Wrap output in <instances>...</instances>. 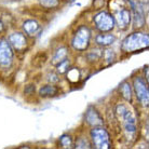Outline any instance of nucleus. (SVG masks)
Masks as SVG:
<instances>
[{"mask_svg":"<svg viewBox=\"0 0 149 149\" xmlns=\"http://www.w3.org/2000/svg\"><path fill=\"white\" fill-rule=\"evenodd\" d=\"M149 45L148 35L144 33H134L127 36L122 41V50L127 52H134L137 50L147 48Z\"/></svg>","mask_w":149,"mask_h":149,"instance_id":"f257e3e1","label":"nucleus"},{"mask_svg":"<svg viewBox=\"0 0 149 149\" xmlns=\"http://www.w3.org/2000/svg\"><path fill=\"white\" fill-rule=\"evenodd\" d=\"M116 112L119 117V119L121 120V123H122L124 130L127 131V133L134 134L136 132L137 125H136V118L133 115V112L131 111L125 105H119L117 107Z\"/></svg>","mask_w":149,"mask_h":149,"instance_id":"f03ea898","label":"nucleus"},{"mask_svg":"<svg viewBox=\"0 0 149 149\" xmlns=\"http://www.w3.org/2000/svg\"><path fill=\"white\" fill-rule=\"evenodd\" d=\"M91 39V31L86 26H80L72 37L71 45L77 51H84L88 49Z\"/></svg>","mask_w":149,"mask_h":149,"instance_id":"7ed1b4c3","label":"nucleus"},{"mask_svg":"<svg viewBox=\"0 0 149 149\" xmlns=\"http://www.w3.org/2000/svg\"><path fill=\"white\" fill-rule=\"evenodd\" d=\"M91 139L93 142L95 148L98 149H107L110 147V137L108 132L104 127H94L91 131Z\"/></svg>","mask_w":149,"mask_h":149,"instance_id":"20e7f679","label":"nucleus"},{"mask_svg":"<svg viewBox=\"0 0 149 149\" xmlns=\"http://www.w3.org/2000/svg\"><path fill=\"white\" fill-rule=\"evenodd\" d=\"M94 23H95V26L97 29L100 31H103V33L112 30L116 25L113 16L106 11H102L100 13H97L94 16Z\"/></svg>","mask_w":149,"mask_h":149,"instance_id":"39448f33","label":"nucleus"},{"mask_svg":"<svg viewBox=\"0 0 149 149\" xmlns=\"http://www.w3.org/2000/svg\"><path fill=\"white\" fill-rule=\"evenodd\" d=\"M14 53L11 45L6 39H0V66L8 68L13 62Z\"/></svg>","mask_w":149,"mask_h":149,"instance_id":"423d86ee","label":"nucleus"},{"mask_svg":"<svg viewBox=\"0 0 149 149\" xmlns=\"http://www.w3.org/2000/svg\"><path fill=\"white\" fill-rule=\"evenodd\" d=\"M134 91H135V93H136L137 98L139 100V102H141L144 106H148V103H149L148 86H147V82H145V80L142 79L141 77L135 78Z\"/></svg>","mask_w":149,"mask_h":149,"instance_id":"0eeeda50","label":"nucleus"},{"mask_svg":"<svg viewBox=\"0 0 149 149\" xmlns=\"http://www.w3.org/2000/svg\"><path fill=\"white\" fill-rule=\"evenodd\" d=\"M113 19H115V24H117V26L121 29H125L130 25L132 14L130 10H127L125 8H121L119 11H117Z\"/></svg>","mask_w":149,"mask_h":149,"instance_id":"6e6552de","label":"nucleus"},{"mask_svg":"<svg viewBox=\"0 0 149 149\" xmlns=\"http://www.w3.org/2000/svg\"><path fill=\"white\" fill-rule=\"evenodd\" d=\"M8 41L11 45L12 48H14L17 51H22L27 45L26 37L22 33H12L8 38Z\"/></svg>","mask_w":149,"mask_h":149,"instance_id":"1a4fd4ad","label":"nucleus"},{"mask_svg":"<svg viewBox=\"0 0 149 149\" xmlns=\"http://www.w3.org/2000/svg\"><path fill=\"white\" fill-rule=\"evenodd\" d=\"M131 6L133 9V22H134L135 27H142L145 24V15L143 12L142 7L138 3H135L133 1H131Z\"/></svg>","mask_w":149,"mask_h":149,"instance_id":"9d476101","label":"nucleus"},{"mask_svg":"<svg viewBox=\"0 0 149 149\" xmlns=\"http://www.w3.org/2000/svg\"><path fill=\"white\" fill-rule=\"evenodd\" d=\"M86 121L92 127H100L103 124V119L98 111L93 107H90L86 112Z\"/></svg>","mask_w":149,"mask_h":149,"instance_id":"9b49d317","label":"nucleus"},{"mask_svg":"<svg viewBox=\"0 0 149 149\" xmlns=\"http://www.w3.org/2000/svg\"><path fill=\"white\" fill-rule=\"evenodd\" d=\"M23 28H24L26 34H28L29 36H34L40 30V25L34 19H28L26 22H24Z\"/></svg>","mask_w":149,"mask_h":149,"instance_id":"f8f14e48","label":"nucleus"},{"mask_svg":"<svg viewBox=\"0 0 149 149\" xmlns=\"http://www.w3.org/2000/svg\"><path fill=\"white\" fill-rule=\"evenodd\" d=\"M58 93H60V89L53 84L45 86L39 90V95L41 97H52L57 95Z\"/></svg>","mask_w":149,"mask_h":149,"instance_id":"ddd939ff","label":"nucleus"},{"mask_svg":"<svg viewBox=\"0 0 149 149\" xmlns=\"http://www.w3.org/2000/svg\"><path fill=\"white\" fill-rule=\"evenodd\" d=\"M116 40V37L111 34H101L96 37L97 45L102 47H107V45H112Z\"/></svg>","mask_w":149,"mask_h":149,"instance_id":"4468645a","label":"nucleus"},{"mask_svg":"<svg viewBox=\"0 0 149 149\" xmlns=\"http://www.w3.org/2000/svg\"><path fill=\"white\" fill-rule=\"evenodd\" d=\"M66 58H67V50H66V48H60L55 52L54 56H53L52 63L54 64V65H57L58 63L63 62V61L66 60Z\"/></svg>","mask_w":149,"mask_h":149,"instance_id":"2eb2a0df","label":"nucleus"},{"mask_svg":"<svg viewBox=\"0 0 149 149\" xmlns=\"http://www.w3.org/2000/svg\"><path fill=\"white\" fill-rule=\"evenodd\" d=\"M119 91L124 100H127V101L132 100V90H131V86L127 82H123L122 84L120 86Z\"/></svg>","mask_w":149,"mask_h":149,"instance_id":"dca6fc26","label":"nucleus"},{"mask_svg":"<svg viewBox=\"0 0 149 149\" xmlns=\"http://www.w3.org/2000/svg\"><path fill=\"white\" fill-rule=\"evenodd\" d=\"M60 143L62 147H64V148H70L72 146V138L69 135H63L60 138Z\"/></svg>","mask_w":149,"mask_h":149,"instance_id":"f3484780","label":"nucleus"},{"mask_svg":"<svg viewBox=\"0 0 149 149\" xmlns=\"http://www.w3.org/2000/svg\"><path fill=\"white\" fill-rule=\"evenodd\" d=\"M45 61H47V55H45V53H39V54H37L36 57L34 58L33 64L35 65L37 62H39V63L37 64V67H40V66H42V65L45 63Z\"/></svg>","mask_w":149,"mask_h":149,"instance_id":"a211bd4d","label":"nucleus"},{"mask_svg":"<svg viewBox=\"0 0 149 149\" xmlns=\"http://www.w3.org/2000/svg\"><path fill=\"white\" fill-rule=\"evenodd\" d=\"M39 2L45 8H55L60 3L58 0H39Z\"/></svg>","mask_w":149,"mask_h":149,"instance_id":"6ab92c4d","label":"nucleus"},{"mask_svg":"<svg viewBox=\"0 0 149 149\" xmlns=\"http://www.w3.org/2000/svg\"><path fill=\"white\" fill-rule=\"evenodd\" d=\"M115 52L112 51V50H110V49H107V50H105L104 51V58L105 61H106V63L109 64L111 63L112 61L115 60Z\"/></svg>","mask_w":149,"mask_h":149,"instance_id":"aec40b11","label":"nucleus"},{"mask_svg":"<svg viewBox=\"0 0 149 149\" xmlns=\"http://www.w3.org/2000/svg\"><path fill=\"white\" fill-rule=\"evenodd\" d=\"M68 67H69V62L68 60H64L63 62H61V63L57 64V71L60 72V74H64V72H66L68 70Z\"/></svg>","mask_w":149,"mask_h":149,"instance_id":"412c9836","label":"nucleus"},{"mask_svg":"<svg viewBox=\"0 0 149 149\" xmlns=\"http://www.w3.org/2000/svg\"><path fill=\"white\" fill-rule=\"evenodd\" d=\"M76 147H77V148H90L91 146H90V144L86 142V139H81V141L77 142Z\"/></svg>","mask_w":149,"mask_h":149,"instance_id":"4be33fe9","label":"nucleus"},{"mask_svg":"<svg viewBox=\"0 0 149 149\" xmlns=\"http://www.w3.org/2000/svg\"><path fill=\"white\" fill-rule=\"evenodd\" d=\"M55 76H56V74H49V77H50V78H49V80H50L51 82H57L58 80H60V78H58V77H56V78H54Z\"/></svg>","mask_w":149,"mask_h":149,"instance_id":"5701e85b","label":"nucleus"},{"mask_svg":"<svg viewBox=\"0 0 149 149\" xmlns=\"http://www.w3.org/2000/svg\"><path fill=\"white\" fill-rule=\"evenodd\" d=\"M2 30H3V24H2V22L0 21V33H1Z\"/></svg>","mask_w":149,"mask_h":149,"instance_id":"b1692460","label":"nucleus"}]
</instances>
